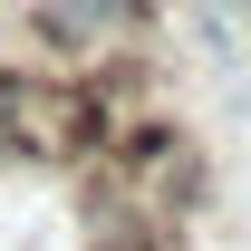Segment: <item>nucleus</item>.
Returning a JSON list of instances; mask_svg holds the SVG:
<instances>
[{
    "instance_id": "1",
    "label": "nucleus",
    "mask_w": 251,
    "mask_h": 251,
    "mask_svg": "<svg viewBox=\"0 0 251 251\" xmlns=\"http://www.w3.org/2000/svg\"><path fill=\"white\" fill-rule=\"evenodd\" d=\"M0 164H20V68H0Z\"/></svg>"
},
{
    "instance_id": "2",
    "label": "nucleus",
    "mask_w": 251,
    "mask_h": 251,
    "mask_svg": "<svg viewBox=\"0 0 251 251\" xmlns=\"http://www.w3.org/2000/svg\"><path fill=\"white\" fill-rule=\"evenodd\" d=\"M242 10H251V0H242Z\"/></svg>"
}]
</instances>
